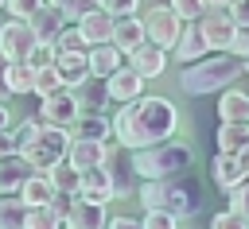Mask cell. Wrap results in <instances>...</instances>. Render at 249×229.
<instances>
[{
  "label": "cell",
  "mask_w": 249,
  "mask_h": 229,
  "mask_svg": "<svg viewBox=\"0 0 249 229\" xmlns=\"http://www.w3.org/2000/svg\"><path fill=\"white\" fill-rule=\"evenodd\" d=\"M175 124H179V113H175V105L167 97H144L140 93V97H132V101H124L117 109L113 140L132 151V147H148V144L167 140L175 132Z\"/></svg>",
  "instance_id": "obj_1"
},
{
  "label": "cell",
  "mask_w": 249,
  "mask_h": 229,
  "mask_svg": "<svg viewBox=\"0 0 249 229\" xmlns=\"http://www.w3.org/2000/svg\"><path fill=\"white\" fill-rule=\"evenodd\" d=\"M136 198L144 202V210H167L175 217H191L202 210V182L191 171H179L167 179H144Z\"/></svg>",
  "instance_id": "obj_2"
},
{
  "label": "cell",
  "mask_w": 249,
  "mask_h": 229,
  "mask_svg": "<svg viewBox=\"0 0 249 229\" xmlns=\"http://www.w3.org/2000/svg\"><path fill=\"white\" fill-rule=\"evenodd\" d=\"M237 74H245L237 54H202L198 62H187V70L179 74V85L187 93L202 97V93H218V89L233 85Z\"/></svg>",
  "instance_id": "obj_3"
},
{
  "label": "cell",
  "mask_w": 249,
  "mask_h": 229,
  "mask_svg": "<svg viewBox=\"0 0 249 229\" xmlns=\"http://www.w3.org/2000/svg\"><path fill=\"white\" fill-rule=\"evenodd\" d=\"M195 163V151L179 140H160V144H148V147H132V167L140 179H167V175H179V171H191Z\"/></svg>",
  "instance_id": "obj_4"
},
{
  "label": "cell",
  "mask_w": 249,
  "mask_h": 229,
  "mask_svg": "<svg viewBox=\"0 0 249 229\" xmlns=\"http://www.w3.org/2000/svg\"><path fill=\"white\" fill-rule=\"evenodd\" d=\"M66 144H70V132L58 128V124H43L27 144H19V155L31 171H47L51 163H58L66 155Z\"/></svg>",
  "instance_id": "obj_5"
},
{
  "label": "cell",
  "mask_w": 249,
  "mask_h": 229,
  "mask_svg": "<svg viewBox=\"0 0 249 229\" xmlns=\"http://www.w3.org/2000/svg\"><path fill=\"white\" fill-rule=\"evenodd\" d=\"M105 171H109V179H113V198H136V190H140V175H136V167H132V151L121 147L117 140H109Z\"/></svg>",
  "instance_id": "obj_6"
},
{
  "label": "cell",
  "mask_w": 249,
  "mask_h": 229,
  "mask_svg": "<svg viewBox=\"0 0 249 229\" xmlns=\"http://www.w3.org/2000/svg\"><path fill=\"white\" fill-rule=\"evenodd\" d=\"M179 31H183V19L175 16L171 4H156V8H148V16H144V35H148V43L171 50L175 39H179Z\"/></svg>",
  "instance_id": "obj_7"
},
{
  "label": "cell",
  "mask_w": 249,
  "mask_h": 229,
  "mask_svg": "<svg viewBox=\"0 0 249 229\" xmlns=\"http://www.w3.org/2000/svg\"><path fill=\"white\" fill-rule=\"evenodd\" d=\"M195 23H198V31L206 39V50H230V39H233L237 23H233V16L226 8H206Z\"/></svg>",
  "instance_id": "obj_8"
},
{
  "label": "cell",
  "mask_w": 249,
  "mask_h": 229,
  "mask_svg": "<svg viewBox=\"0 0 249 229\" xmlns=\"http://www.w3.org/2000/svg\"><path fill=\"white\" fill-rule=\"evenodd\" d=\"M31 47H35V31H31V23L19 19V16L4 19V31H0V54H4L8 62H27Z\"/></svg>",
  "instance_id": "obj_9"
},
{
  "label": "cell",
  "mask_w": 249,
  "mask_h": 229,
  "mask_svg": "<svg viewBox=\"0 0 249 229\" xmlns=\"http://www.w3.org/2000/svg\"><path fill=\"white\" fill-rule=\"evenodd\" d=\"M43 105H39V116H43V124H58V128H70L74 124V116L82 113L78 109V97H74V89H54V93H47V97H39Z\"/></svg>",
  "instance_id": "obj_10"
},
{
  "label": "cell",
  "mask_w": 249,
  "mask_h": 229,
  "mask_svg": "<svg viewBox=\"0 0 249 229\" xmlns=\"http://www.w3.org/2000/svg\"><path fill=\"white\" fill-rule=\"evenodd\" d=\"M105 202H93V198H82V194H74L70 198V210H66V217H62V225L66 229H105Z\"/></svg>",
  "instance_id": "obj_11"
},
{
  "label": "cell",
  "mask_w": 249,
  "mask_h": 229,
  "mask_svg": "<svg viewBox=\"0 0 249 229\" xmlns=\"http://www.w3.org/2000/svg\"><path fill=\"white\" fill-rule=\"evenodd\" d=\"M113 23H117V16H113V12H105L101 4H93L89 12H82V16H78V31H82L86 47L109 43V39H113Z\"/></svg>",
  "instance_id": "obj_12"
},
{
  "label": "cell",
  "mask_w": 249,
  "mask_h": 229,
  "mask_svg": "<svg viewBox=\"0 0 249 229\" xmlns=\"http://www.w3.org/2000/svg\"><path fill=\"white\" fill-rule=\"evenodd\" d=\"M27 23H31V31H35V43H51L54 47V39H58V31L66 27V16L54 8V4H39L31 16H27Z\"/></svg>",
  "instance_id": "obj_13"
},
{
  "label": "cell",
  "mask_w": 249,
  "mask_h": 229,
  "mask_svg": "<svg viewBox=\"0 0 249 229\" xmlns=\"http://www.w3.org/2000/svg\"><path fill=\"white\" fill-rule=\"evenodd\" d=\"M109 140H113V136H109ZM109 140H86V136H70V144H66V159H70L78 171L97 167V163H105Z\"/></svg>",
  "instance_id": "obj_14"
},
{
  "label": "cell",
  "mask_w": 249,
  "mask_h": 229,
  "mask_svg": "<svg viewBox=\"0 0 249 229\" xmlns=\"http://www.w3.org/2000/svg\"><path fill=\"white\" fill-rule=\"evenodd\" d=\"M128 66H132L144 82H148V78H160V74H163V66H167V50L144 39L136 50H128Z\"/></svg>",
  "instance_id": "obj_15"
},
{
  "label": "cell",
  "mask_w": 249,
  "mask_h": 229,
  "mask_svg": "<svg viewBox=\"0 0 249 229\" xmlns=\"http://www.w3.org/2000/svg\"><path fill=\"white\" fill-rule=\"evenodd\" d=\"M105 89H109V101H132V97H140L144 93V78L132 70V66H117L109 78H105Z\"/></svg>",
  "instance_id": "obj_16"
},
{
  "label": "cell",
  "mask_w": 249,
  "mask_h": 229,
  "mask_svg": "<svg viewBox=\"0 0 249 229\" xmlns=\"http://www.w3.org/2000/svg\"><path fill=\"white\" fill-rule=\"evenodd\" d=\"M54 70H58L62 85L74 89L78 82L89 78V58H86V50H54Z\"/></svg>",
  "instance_id": "obj_17"
},
{
  "label": "cell",
  "mask_w": 249,
  "mask_h": 229,
  "mask_svg": "<svg viewBox=\"0 0 249 229\" xmlns=\"http://www.w3.org/2000/svg\"><path fill=\"white\" fill-rule=\"evenodd\" d=\"M144 39H148V35H144V19H136V16H117V23H113V39H109V43H113L121 54L136 50Z\"/></svg>",
  "instance_id": "obj_18"
},
{
  "label": "cell",
  "mask_w": 249,
  "mask_h": 229,
  "mask_svg": "<svg viewBox=\"0 0 249 229\" xmlns=\"http://www.w3.org/2000/svg\"><path fill=\"white\" fill-rule=\"evenodd\" d=\"M74 97H78V109L82 113H101L105 109V101H109V89H105V78H86V82H78L74 85Z\"/></svg>",
  "instance_id": "obj_19"
},
{
  "label": "cell",
  "mask_w": 249,
  "mask_h": 229,
  "mask_svg": "<svg viewBox=\"0 0 249 229\" xmlns=\"http://www.w3.org/2000/svg\"><path fill=\"white\" fill-rule=\"evenodd\" d=\"M78 194H82V198H93V202H109V198H113V179H109L105 163L82 171V190H78Z\"/></svg>",
  "instance_id": "obj_20"
},
{
  "label": "cell",
  "mask_w": 249,
  "mask_h": 229,
  "mask_svg": "<svg viewBox=\"0 0 249 229\" xmlns=\"http://www.w3.org/2000/svg\"><path fill=\"white\" fill-rule=\"evenodd\" d=\"M171 50H175L179 62H198V58L206 54V39H202L198 23H183V31H179V39H175Z\"/></svg>",
  "instance_id": "obj_21"
},
{
  "label": "cell",
  "mask_w": 249,
  "mask_h": 229,
  "mask_svg": "<svg viewBox=\"0 0 249 229\" xmlns=\"http://www.w3.org/2000/svg\"><path fill=\"white\" fill-rule=\"evenodd\" d=\"M31 175V167L23 163V155L19 151H12V155H4L0 159V194H16L19 186H23V179Z\"/></svg>",
  "instance_id": "obj_22"
},
{
  "label": "cell",
  "mask_w": 249,
  "mask_h": 229,
  "mask_svg": "<svg viewBox=\"0 0 249 229\" xmlns=\"http://www.w3.org/2000/svg\"><path fill=\"white\" fill-rule=\"evenodd\" d=\"M66 132H70V136H86V140H109V136H113V124H109L101 113H78Z\"/></svg>",
  "instance_id": "obj_23"
},
{
  "label": "cell",
  "mask_w": 249,
  "mask_h": 229,
  "mask_svg": "<svg viewBox=\"0 0 249 229\" xmlns=\"http://www.w3.org/2000/svg\"><path fill=\"white\" fill-rule=\"evenodd\" d=\"M16 194H19L27 206H47V202H51V194H54V182L47 179V171H31Z\"/></svg>",
  "instance_id": "obj_24"
},
{
  "label": "cell",
  "mask_w": 249,
  "mask_h": 229,
  "mask_svg": "<svg viewBox=\"0 0 249 229\" xmlns=\"http://www.w3.org/2000/svg\"><path fill=\"white\" fill-rule=\"evenodd\" d=\"M86 58H89V74H93V78H109V74L121 66V50H117L113 43H97V47H89Z\"/></svg>",
  "instance_id": "obj_25"
},
{
  "label": "cell",
  "mask_w": 249,
  "mask_h": 229,
  "mask_svg": "<svg viewBox=\"0 0 249 229\" xmlns=\"http://www.w3.org/2000/svg\"><path fill=\"white\" fill-rule=\"evenodd\" d=\"M210 175H214V182H218L222 190H230V186H237L241 179H249V175L241 171L237 155H230V151H218V159L210 163Z\"/></svg>",
  "instance_id": "obj_26"
},
{
  "label": "cell",
  "mask_w": 249,
  "mask_h": 229,
  "mask_svg": "<svg viewBox=\"0 0 249 229\" xmlns=\"http://www.w3.org/2000/svg\"><path fill=\"white\" fill-rule=\"evenodd\" d=\"M47 179H51V182H54V190H62V194H78V190H82V171H78L66 155H62L58 163H51V167H47Z\"/></svg>",
  "instance_id": "obj_27"
},
{
  "label": "cell",
  "mask_w": 249,
  "mask_h": 229,
  "mask_svg": "<svg viewBox=\"0 0 249 229\" xmlns=\"http://www.w3.org/2000/svg\"><path fill=\"white\" fill-rule=\"evenodd\" d=\"M245 144H249V120H222V128H218V151L237 155Z\"/></svg>",
  "instance_id": "obj_28"
},
{
  "label": "cell",
  "mask_w": 249,
  "mask_h": 229,
  "mask_svg": "<svg viewBox=\"0 0 249 229\" xmlns=\"http://www.w3.org/2000/svg\"><path fill=\"white\" fill-rule=\"evenodd\" d=\"M218 116L222 120H249V93L226 85L222 89V101H218Z\"/></svg>",
  "instance_id": "obj_29"
},
{
  "label": "cell",
  "mask_w": 249,
  "mask_h": 229,
  "mask_svg": "<svg viewBox=\"0 0 249 229\" xmlns=\"http://www.w3.org/2000/svg\"><path fill=\"white\" fill-rule=\"evenodd\" d=\"M8 89H12V97L31 93L35 89V66L31 62H8Z\"/></svg>",
  "instance_id": "obj_30"
},
{
  "label": "cell",
  "mask_w": 249,
  "mask_h": 229,
  "mask_svg": "<svg viewBox=\"0 0 249 229\" xmlns=\"http://www.w3.org/2000/svg\"><path fill=\"white\" fill-rule=\"evenodd\" d=\"M23 213H27V202L23 198L0 194V229H23Z\"/></svg>",
  "instance_id": "obj_31"
},
{
  "label": "cell",
  "mask_w": 249,
  "mask_h": 229,
  "mask_svg": "<svg viewBox=\"0 0 249 229\" xmlns=\"http://www.w3.org/2000/svg\"><path fill=\"white\" fill-rule=\"evenodd\" d=\"M23 229H62V217H58L51 206H27Z\"/></svg>",
  "instance_id": "obj_32"
},
{
  "label": "cell",
  "mask_w": 249,
  "mask_h": 229,
  "mask_svg": "<svg viewBox=\"0 0 249 229\" xmlns=\"http://www.w3.org/2000/svg\"><path fill=\"white\" fill-rule=\"evenodd\" d=\"M54 89H62V78H58V70H54V62H51V66L35 70V89H31V93L47 97V93H54Z\"/></svg>",
  "instance_id": "obj_33"
},
{
  "label": "cell",
  "mask_w": 249,
  "mask_h": 229,
  "mask_svg": "<svg viewBox=\"0 0 249 229\" xmlns=\"http://www.w3.org/2000/svg\"><path fill=\"white\" fill-rule=\"evenodd\" d=\"M230 210L241 213V221L249 225V179H241L237 186H230Z\"/></svg>",
  "instance_id": "obj_34"
},
{
  "label": "cell",
  "mask_w": 249,
  "mask_h": 229,
  "mask_svg": "<svg viewBox=\"0 0 249 229\" xmlns=\"http://www.w3.org/2000/svg\"><path fill=\"white\" fill-rule=\"evenodd\" d=\"M54 50H89V47H86V39H82L78 27H62L58 39H54Z\"/></svg>",
  "instance_id": "obj_35"
},
{
  "label": "cell",
  "mask_w": 249,
  "mask_h": 229,
  "mask_svg": "<svg viewBox=\"0 0 249 229\" xmlns=\"http://www.w3.org/2000/svg\"><path fill=\"white\" fill-rule=\"evenodd\" d=\"M171 8H175V16H179L183 23H195V19L206 12V4H202V0H171Z\"/></svg>",
  "instance_id": "obj_36"
},
{
  "label": "cell",
  "mask_w": 249,
  "mask_h": 229,
  "mask_svg": "<svg viewBox=\"0 0 249 229\" xmlns=\"http://www.w3.org/2000/svg\"><path fill=\"white\" fill-rule=\"evenodd\" d=\"M175 213H167V210H144V229H175Z\"/></svg>",
  "instance_id": "obj_37"
},
{
  "label": "cell",
  "mask_w": 249,
  "mask_h": 229,
  "mask_svg": "<svg viewBox=\"0 0 249 229\" xmlns=\"http://www.w3.org/2000/svg\"><path fill=\"white\" fill-rule=\"evenodd\" d=\"M47 4H54L66 19H78V16H82V12H89L97 0H47Z\"/></svg>",
  "instance_id": "obj_38"
},
{
  "label": "cell",
  "mask_w": 249,
  "mask_h": 229,
  "mask_svg": "<svg viewBox=\"0 0 249 229\" xmlns=\"http://www.w3.org/2000/svg\"><path fill=\"white\" fill-rule=\"evenodd\" d=\"M27 62H31L35 70L51 66V62H54V47H51V43H35V47H31V54H27Z\"/></svg>",
  "instance_id": "obj_39"
},
{
  "label": "cell",
  "mask_w": 249,
  "mask_h": 229,
  "mask_svg": "<svg viewBox=\"0 0 249 229\" xmlns=\"http://www.w3.org/2000/svg\"><path fill=\"white\" fill-rule=\"evenodd\" d=\"M210 229H249V225L241 221V213H233V210H222V213H214Z\"/></svg>",
  "instance_id": "obj_40"
},
{
  "label": "cell",
  "mask_w": 249,
  "mask_h": 229,
  "mask_svg": "<svg viewBox=\"0 0 249 229\" xmlns=\"http://www.w3.org/2000/svg\"><path fill=\"white\" fill-rule=\"evenodd\" d=\"M230 54L249 58V27H237V31H233V39H230Z\"/></svg>",
  "instance_id": "obj_41"
},
{
  "label": "cell",
  "mask_w": 249,
  "mask_h": 229,
  "mask_svg": "<svg viewBox=\"0 0 249 229\" xmlns=\"http://www.w3.org/2000/svg\"><path fill=\"white\" fill-rule=\"evenodd\" d=\"M105 12H113V16H132L136 8H140V0H97Z\"/></svg>",
  "instance_id": "obj_42"
},
{
  "label": "cell",
  "mask_w": 249,
  "mask_h": 229,
  "mask_svg": "<svg viewBox=\"0 0 249 229\" xmlns=\"http://www.w3.org/2000/svg\"><path fill=\"white\" fill-rule=\"evenodd\" d=\"M226 12L233 16V23H237V27H249V0H230V4H226Z\"/></svg>",
  "instance_id": "obj_43"
},
{
  "label": "cell",
  "mask_w": 249,
  "mask_h": 229,
  "mask_svg": "<svg viewBox=\"0 0 249 229\" xmlns=\"http://www.w3.org/2000/svg\"><path fill=\"white\" fill-rule=\"evenodd\" d=\"M39 4H43V0H4V8H8L12 16H19V19H27Z\"/></svg>",
  "instance_id": "obj_44"
},
{
  "label": "cell",
  "mask_w": 249,
  "mask_h": 229,
  "mask_svg": "<svg viewBox=\"0 0 249 229\" xmlns=\"http://www.w3.org/2000/svg\"><path fill=\"white\" fill-rule=\"evenodd\" d=\"M12 151H19V144H16V132L0 128V159H4V155H12Z\"/></svg>",
  "instance_id": "obj_45"
},
{
  "label": "cell",
  "mask_w": 249,
  "mask_h": 229,
  "mask_svg": "<svg viewBox=\"0 0 249 229\" xmlns=\"http://www.w3.org/2000/svg\"><path fill=\"white\" fill-rule=\"evenodd\" d=\"M105 229H144L136 217H113V221H105Z\"/></svg>",
  "instance_id": "obj_46"
},
{
  "label": "cell",
  "mask_w": 249,
  "mask_h": 229,
  "mask_svg": "<svg viewBox=\"0 0 249 229\" xmlns=\"http://www.w3.org/2000/svg\"><path fill=\"white\" fill-rule=\"evenodd\" d=\"M12 97V89H8V58L0 54V101H8Z\"/></svg>",
  "instance_id": "obj_47"
},
{
  "label": "cell",
  "mask_w": 249,
  "mask_h": 229,
  "mask_svg": "<svg viewBox=\"0 0 249 229\" xmlns=\"http://www.w3.org/2000/svg\"><path fill=\"white\" fill-rule=\"evenodd\" d=\"M237 163H241V171H245V175H249V144H245V147H241V151H237Z\"/></svg>",
  "instance_id": "obj_48"
},
{
  "label": "cell",
  "mask_w": 249,
  "mask_h": 229,
  "mask_svg": "<svg viewBox=\"0 0 249 229\" xmlns=\"http://www.w3.org/2000/svg\"><path fill=\"white\" fill-rule=\"evenodd\" d=\"M0 128H8V105L0 101Z\"/></svg>",
  "instance_id": "obj_49"
},
{
  "label": "cell",
  "mask_w": 249,
  "mask_h": 229,
  "mask_svg": "<svg viewBox=\"0 0 249 229\" xmlns=\"http://www.w3.org/2000/svg\"><path fill=\"white\" fill-rule=\"evenodd\" d=\"M202 4H206V8H226L230 0H202Z\"/></svg>",
  "instance_id": "obj_50"
},
{
  "label": "cell",
  "mask_w": 249,
  "mask_h": 229,
  "mask_svg": "<svg viewBox=\"0 0 249 229\" xmlns=\"http://www.w3.org/2000/svg\"><path fill=\"white\" fill-rule=\"evenodd\" d=\"M0 31H4V16H0Z\"/></svg>",
  "instance_id": "obj_51"
},
{
  "label": "cell",
  "mask_w": 249,
  "mask_h": 229,
  "mask_svg": "<svg viewBox=\"0 0 249 229\" xmlns=\"http://www.w3.org/2000/svg\"><path fill=\"white\" fill-rule=\"evenodd\" d=\"M0 8H4V0H0Z\"/></svg>",
  "instance_id": "obj_52"
},
{
  "label": "cell",
  "mask_w": 249,
  "mask_h": 229,
  "mask_svg": "<svg viewBox=\"0 0 249 229\" xmlns=\"http://www.w3.org/2000/svg\"><path fill=\"white\" fill-rule=\"evenodd\" d=\"M245 74H249V70H245Z\"/></svg>",
  "instance_id": "obj_53"
}]
</instances>
